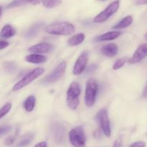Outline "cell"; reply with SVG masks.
Here are the masks:
<instances>
[{
    "label": "cell",
    "instance_id": "1",
    "mask_svg": "<svg viewBox=\"0 0 147 147\" xmlns=\"http://www.w3.org/2000/svg\"><path fill=\"white\" fill-rule=\"evenodd\" d=\"M45 32L53 35L67 36L75 32V27L73 24L67 22L52 23L45 27Z\"/></svg>",
    "mask_w": 147,
    "mask_h": 147
},
{
    "label": "cell",
    "instance_id": "2",
    "mask_svg": "<svg viewBox=\"0 0 147 147\" xmlns=\"http://www.w3.org/2000/svg\"><path fill=\"white\" fill-rule=\"evenodd\" d=\"M81 93V88L79 83L73 81L67 90V103L69 108L72 110H76L79 106V96Z\"/></svg>",
    "mask_w": 147,
    "mask_h": 147
},
{
    "label": "cell",
    "instance_id": "3",
    "mask_svg": "<svg viewBox=\"0 0 147 147\" xmlns=\"http://www.w3.org/2000/svg\"><path fill=\"white\" fill-rule=\"evenodd\" d=\"M45 73V69L42 67H37L26 74L21 80H19L12 88L13 91H18L23 88L26 87L34 80L40 77Z\"/></svg>",
    "mask_w": 147,
    "mask_h": 147
},
{
    "label": "cell",
    "instance_id": "4",
    "mask_svg": "<svg viewBox=\"0 0 147 147\" xmlns=\"http://www.w3.org/2000/svg\"><path fill=\"white\" fill-rule=\"evenodd\" d=\"M98 83L93 78L88 80L85 90V104L87 107L90 108L95 104L98 93Z\"/></svg>",
    "mask_w": 147,
    "mask_h": 147
},
{
    "label": "cell",
    "instance_id": "5",
    "mask_svg": "<svg viewBox=\"0 0 147 147\" xmlns=\"http://www.w3.org/2000/svg\"><path fill=\"white\" fill-rule=\"evenodd\" d=\"M69 141L73 147L86 146V138L82 126H77L69 132Z\"/></svg>",
    "mask_w": 147,
    "mask_h": 147
},
{
    "label": "cell",
    "instance_id": "6",
    "mask_svg": "<svg viewBox=\"0 0 147 147\" xmlns=\"http://www.w3.org/2000/svg\"><path fill=\"white\" fill-rule=\"evenodd\" d=\"M119 7H120V1L119 0H116L113 2L111 3L103 11H102L101 12L99 13L98 15H96L94 17L93 22L100 24V23H103L106 22L119 10Z\"/></svg>",
    "mask_w": 147,
    "mask_h": 147
},
{
    "label": "cell",
    "instance_id": "7",
    "mask_svg": "<svg viewBox=\"0 0 147 147\" xmlns=\"http://www.w3.org/2000/svg\"><path fill=\"white\" fill-rule=\"evenodd\" d=\"M66 66L67 63L65 61H63L59 63L55 70L43 79L42 83L45 84H50L60 80L65 73Z\"/></svg>",
    "mask_w": 147,
    "mask_h": 147
},
{
    "label": "cell",
    "instance_id": "8",
    "mask_svg": "<svg viewBox=\"0 0 147 147\" xmlns=\"http://www.w3.org/2000/svg\"><path fill=\"white\" fill-rule=\"evenodd\" d=\"M96 119L100 125V129L106 137H110L111 135V123L106 109H102L97 113Z\"/></svg>",
    "mask_w": 147,
    "mask_h": 147
},
{
    "label": "cell",
    "instance_id": "9",
    "mask_svg": "<svg viewBox=\"0 0 147 147\" xmlns=\"http://www.w3.org/2000/svg\"><path fill=\"white\" fill-rule=\"evenodd\" d=\"M89 53L88 51H84L79 55L73 66V73L75 76H79L86 70V65L88 62Z\"/></svg>",
    "mask_w": 147,
    "mask_h": 147
},
{
    "label": "cell",
    "instance_id": "10",
    "mask_svg": "<svg viewBox=\"0 0 147 147\" xmlns=\"http://www.w3.org/2000/svg\"><path fill=\"white\" fill-rule=\"evenodd\" d=\"M147 56V43H144L139 45L132 57L128 60V63L131 65L140 63Z\"/></svg>",
    "mask_w": 147,
    "mask_h": 147
},
{
    "label": "cell",
    "instance_id": "11",
    "mask_svg": "<svg viewBox=\"0 0 147 147\" xmlns=\"http://www.w3.org/2000/svg\"><path fill=\"white\" fill-rule=\"evenodd\" d=\"M65 127L58 122H54L50 126V132L56 142H60L63 140L65 136Z\"/></svg>",
    "mask_w": 147,
    "mask_h": 147
},
{
    "label": "cell",
    "instance_id": "12",
    "mask_svg": "<svg viewBox=\"0 0 147 147\" xmlns=\"http://www.w3.org/2000/svg\"><path fill=\"white\" fill-rule=\"evenodd\" d=\"M53 45L47 42H41L39 44H36L34 45L31 46L29 47L28 52L35 54H43V53H47L53 50Z\"/></svg>",
    "mask_w": 147,
    "mask_h": 147
},
{
    "label": "cell",
    "instance_id": "13",
    "mask_svg": "<svg viewBox=\"0 0 147 147\" xmlns=\"http://www.w3.org/2000/svg\"><path fill=\"white\" fill-rule=\"evenodd\" d=\"M121 34L120 31H111L108 32L104 34L98 35L94 38V41L96 42H104V41H111L117 39Z\"/></svg>",
    "mask_w": 147,
    "mask_h": 147
},
{
    "label": "cell",
    "instance_id": "14",
    "mask_svg": "<svg viewBox=\"0 0 147 147\" xmlns=\"http://www.w3.org/2000/svg\"><path fill=\"white\" fill-rule=\"evenodd\" d=\"M118 50H119V48H118V46L116 44L110 43V44L103 46L100 48V51L101 54L103 55L104 56L112 57L116 55H117Z\"/></svg>",
    "mask_w": 147,
    "mask_h": 147
},
{
    "label": "cell",
    "instance_id": "15",
    "mask_svg": "<svg viewBox=\"0 0 147 147\" xmlns=\"http://www.w3.org/2000/svg\"><path fill=\"white\" fill-rule=\"evenodd\" d=\"M24 59L27 63H32V64H41L45 63L47 60V57L45 56L40 54H35V53L28 55Z\"/></svg>",
    "mask_w": 147,
    "mask_h": 147
},
{
    "label": "cell",
    "instance_id": "16",
    "mask_svg": "<svg viewBox=\"0 0 147 147\" xmlns=\"http://www.w3.org/2000/svg\"><path fill=\"white\" fill-rule=\"evenodd\" d=\"M43 27V23L39 22L33 24L30 28H29L24 33V37L27 39L32 38L37 36L38 33L40 32V30Z\"/></svg>",
    "mask_w": 147,
    "mask_h": 147
},
{
    "label": "cell",
    "instance_id": "17",
    "mask_svg": "<svg viewBox=\"0 0 147 147\" xmlns=\"http://www.w3.org/2000/svg\"><path fill=\"white\" fill-rule=\"evenodd\" d=\"M40 2H41V0H13L7 6V8H14V7H18L27 4L36 5V4H40Z\"/></svg>",
    "mask_w": 147,
    "mask_h": 147
},
{
    "label": "cell",
    "instance_id": "18",
    "mask_svg": "<svg viewBox=\"0 0 147 147\" xmlns=\"http://www.w3.org/2000/svg\"><path fill=\"white\" fill-rule=\"evenodd\" d=\"M133 21V17L131 15H128L126 16V17H123L119 22H118L117 24H115L112 28H113V30H121V29L126 28V27H129V26L132 24Z\"/></svg>",
    "mask_w": 147,
    "mask_h": 147
},
{
    "label": "cell",
    "instance_id": "19",
    "mask_svg": "<svg viewBox=\"0 0 147 147\" xmlns=\"http://www.w3.org/2000/svg\"><path fill=\"white\" fill-rule=\"evenodd\" d=\"M15 34V29H14L12 26L10 25V24H6L5 26L3 27L1 32H0V37H1V38L7 39L14 36Z\"/></svg>",
    "mask_w": 147,
    "mask_h": 147
},
{
    "label": "cell",
    "instance_id": "20",
    "mask_svg": "<svg viewBox=\"0 0 147 147\" xmlns=\"http://www.w3.org/2000/svg\"><path fill=\"white\" fill-rule=\"evenodd\" d=\"M85 34L83 33H79V34H75L72 36L68 40H67V45L69 46H76L81 44L85 40Z\"/></svg>",
    "mask_w": 147,
    "mask_h": 147
},
{
    "label": "cell",
    "instance_id": "21",
    "mask_svg": "<svg viewBox=\"0 0 147 147\" xmlns=\"http://www.w3.org/2000/svg\"><path fill=\"white\" fill-rule=\"evenodd\" d=\"M36 103V98L34 96L32 95H30L28 97L26 98V100H24V103H23V106H24V109H25L26 111L27 112H32L34 109V106H35Z\"/></svg>",
    "mask_w": 147,
    "mask_h": 147
},
{
    "label": "cell",
    "instance_id": "22",
    "mask_svg": "<svg viewBox=\"0 0 147 147\" xmlns=\"http://www.w3.org/2000/svg\"><path fill=\"white\" fill-rule=\"evenodd\" d=\"M41 2L45 7L55 8L61 4L62 0H41Z\"/></svg>",
    "mask_w": 147,
    "mask_h": 147
},
{
    "label": "cell",
    "instance_id": "23",
    "mask_svg": "<svg viewBox=\"0 0 147 147\" xmlns=\"http://www.w3.org/2000/svg\"><path fill=\"white\" fill-rule=\"evenodd\" d=\"M33 135L32 134H29L26 135L25 136L23 137V139L22 140H20L18 143V146L19 147H24L27 146L31 143L32 140L33 139Z\"/></svg>",
    "mask_w": 147,
    "mask_h": 147
},
{
    "label": "cell",
    "instance_id": "24",
    "mask_svg": "<svg viewBox=\"0 0 147 147\" xmlns=\"http://www.w3.org/2000/svg\"><path fill=\"white\" fill-rule=\"evenodd\" d=\"M127 61V58L126 57H121V58H119L116 60L114 63V64L113 65V70H117L119 69H120L121 67H123L125 65V63Z\"/></svg>",
    "mask_w": 147,
    "mask_h": 147
},
{
    "label": "cell",
    "instance_id": "25",
    "mask_svg": "<svg viewBox=\"0 0 147 147\" xmlns=\"http://www.w3.org/2000/svg\"><path fill=\"white\" fill-rule=\"evenodd\" d=\"M11 109V103H7L4 104L2 107L0 109V119H2L4 116L7 114L10 111Z\"/></svg>",
    "mask_w": 147,
    "mask_h": 147
},
{
    "label": "cell",
    "instance_id": "26",
    "mask_svg": "<svg viewBox=\"0 0 147 147\" xmlns=\"http://www.w3.org/2000/svg\"><path fill=\"white\" fill-rule=\"evenodd\" d=\"M6 71L9 73H13L17 70V65L14 63H7L4 65Z\"/></svg>",
    "mask_w": 147,
    "mask_h": 147
},
{
    "label": "cell",
    "instance_id": "27",
    "mask_svg": "<svg viewBox=\"0 0 147 147\" xmlns=\"http://www.w3.org/2000/svg\"><path fill=\"white\" fill-rule=\"evenodd\" d=\"M11 130V127L9 126H1L0 127V136L3 134H5L7 132H9Z\"/></svg>",
    "mask_w": 147,
    "mask_h": 147
},
{
    "label": "cell",
    "instance_id": "28",
    "mask_svg": "<svg viewBox=\"0 0 147 147\" xmlns=\"http://www.w3.org/2000/svg\"><path fill=\"white\" fill-rule=\"evenodd\" d=\"M129 147H146V143L142 141H139V142H136L131 144Z\"/></svg>",
    "mask_w": 147,
    "mask_h": 147
},
{
    "label": "cell",
    "instance_id": "29",
    "mask_svg": "<svg viewBox=\"0 0 147 147\" xmlns=\"http://www.w3.org/2000/svg\"><path fill=\"white\" fill-rule=\"evenodd\" d=\"M14 139L15 138L14 136H9V137H7V139L4 141V144H5L6 146H10V145L12 144L14 142Z\"/></svg>",
    "mask_w": 147,
    "mask_h": 147
},
{
    "label": "cell",
    "instance_id": "30",
    "mask_svg": "<svg viewBox=\"0 0 147 147\" xmlns=\"http://www.w3.org/2000/svg\"><path fill=\"white\" fill-rule=\"evenodd\" d=\"M96 69H97V65H96V64H92L90 65V66H88V68L86 69V71L87 73H93V72H94Z\"/></svg>",
    "mask_w": 147,
    "mask_h": 147
},
{
    "label": "cell",
    "instance_id": "31",
    "mask_svg": "<svg viewBox=\"0 0 147 147\" xmlns=\"http://www.w3.org/2000/svg\"><path fill=\"white\" fill-rule=\"evenodd\" d=\"M113 147H123V142L121 138H119L115 141Z\"/></svg>",
    "mask_w": 147,
    "mask_h": 147
},
{
    "label": "cell",
    "instance_id": "32",
    "mask_svg": "<svg viewBox=\"0 0 147 147\" xmlns=\"http://www.w3.org/2000/svg\"><path fill=\"white\" fill-rule=\"evenodd\" d=\"M9 45V44L7 41H6V40H0V50L7 48Z\"/></svg>",
    "mask_w": 147,
    "mask_h": 147
},
{
    "label": "cell",
    "instance_id": "33",
    "mask_svg": "<svg viewBox=\"0 0 147 147\" xmlns=\"http://www.w3.org/2000/svg\"><path fill=\"white\" fill-rule=\"evenodd\" d=\"M34 147H47V143L45 142H41L37 143V144H35V146Z\"/></svg>",
    "mask_w": 147,
    "mask_h": 147
},
{
    "label": "cell",
    "instance_id": "34",
    "mask_svg": "<svg viewBox=\"0 0 147 147\" xmlns=\"http://www.w3.org/2000/svg\"><path fill=\"white\" fill-rule=\"evenodd\" d=\"M136 4L137 5H144V4H147V0H137L136 1Z\"/></svg>",
    "mask_w": 147,
    "mask_h": 147
},
{
    "label": "cell",
    "instance_id": "35",
    "mask_svg": "<svg viewBox=\"0 0 147 147\" xmlns=\"http://www.w3.org/2000/svg\"><path fill=\"white\" fill-rule=\"evenodd\" d=\"M143 96L144 97H147V85H146V87L145 88L143 92Z\"/></svg>",
    "mask_w": 147,
    "mask_h": 147
},
{
    "label": "cell",
    "instance_id": "36",
    "mask_svg": "<svg viewBox=\"0 0 147 147\" xmlns=\"http://www.w3.org/2000/svg\"><path fill=\"white\" fill-rule=\"evenodd\" d=\"M144 38H145V40H147V32L146 33V34H145V35H144Z\"/></svg>",
    "mask_w": 147,
    "mask_h": 147
},
{
    "label": "cell",
    "instance_id": "37",
    "mask_svg": "<svg viewBox=\"0 0 147 147\" xmlns=\"http://www.w3.org/2000/svg\"><path fill=\"white\" fill-rule=\"evenodd\" d=\"M1 11H2V9H1V7H0V15L1 14Z\"/></svg>",
    "mask_w": 147,
    "mask_h": 147
},
{
    "label": "cell",
    "instance_id": "38",
    "mask_svg": "<svg viewBox=\"0 0 147 147\" xmlns=\"http://www.w3.org/2000/svg\"><path fill=\"white\" fill-rule=\"evenodd\" d=\"M98 1H107V0H98Z\"/></svg>",
    "mask_w": 147,
    "mask_h": 147
}]
</instances>
